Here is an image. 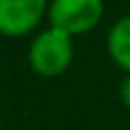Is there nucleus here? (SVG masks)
<instances>
[{
  "instance_id": "obj_1",
  "label": "nucleus",
  "mask_w": 130,
  "mask_h": 130,
  "mask_svg": "<svg viewBox=\"0 0 130 130\" xmlns=\"http://www.w3.org/2000/svg\"><path fill=\"white\" fill-rule=\"evenodd\" d=\"M72 60V36L60 29H48L34 39L29 48V63L43 77L63 72Z\"/></svg>"
},
{
  "instance_id": "obj_2",
  "label": "nucleus",
  "mask_w": 130,
  "mask_h": 130,
  "mask_svg": "<svg viewBox=\"0 0 130 130\" xmlns=\"http://www.w3.org/2000/svg\"><path fill=\"white\" fill-rule=\"evenodd\" d=\"M101 14L104 0H53L48 7V22L53 29L75 36L94 29Z\"/></svg>"
},
{
  "instance_id": "obj_3",
  "label": "nucleus",
  "mask_w": 130,
  "mask_h": 130,
  "mask_svg": "<svg viewBox=\"0 0 130 130\" xmlns=\"http://www.w3.org/2000/svg\"><path fill=\"white\" fill-rule=\"evenodd\" d=\"M46 12V0H0V34L24 36Z\"/></svg>"
},
{
  "instance_id": "obj_4",
  "label": "nucleus",
  "mask_w": 130,
  "mask_h": 130,
  "mask_svg": "<svg viewBox=\"0 0 130 130\" xmlns=\"http://www.w3.org/2000/svg\"><path fill=\"white\" fill-rule=\"evenodd\" d=\"M108 53L118 68L130 72V14L121 17L108 31Z\"/></svg>"
},
{
  "instance_id": "obj_5",
  "label": "nucleus",
  "mask_w": 130,
  "mask_h": 130,
  "mask_svg": "<svg viewBox=\"0 0 130 130\" xmlns=\"http://www.w3.org/2000/svg\"><path fill=\"white\" fill-rule=\"evenodd\" d=\"M121 99H123V104L130 108V72H128V77L123 79V84H121Z\"/></svg>"
}]
</instances>
